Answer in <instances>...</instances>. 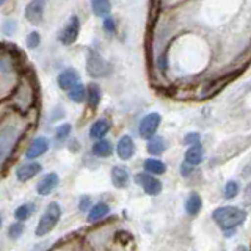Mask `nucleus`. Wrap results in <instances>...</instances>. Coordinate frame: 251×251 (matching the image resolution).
<instances>
[{"label":"nucleus","instance_id":"f257e3e1","mask_svg":"<svg viewBox=\"0 0 251 251\" xmlns=\"http://www.w3.org/2000/svg\"><path fill=\"white\" fill-rule=\"evenodd\" d=\"M245 217H247L245 212L239 207H234V206L220 207L212 214V218H214L217 225L220 227H223L225 231H231L235 226L242 225L245 222Z\"/></svg>","mask_w":251,"mask_h":251},{"label":"nucleus","instance_id":"f03ea898","mask_svg":"<svg viewBox=\"0 0 251 251\" xmlns=\"http://www.w3.org/2000/svg\"><path fill=\"white\" fill-rule=\"evenodd\" d=\"M60 215H61V207L58 202H50L49 206H47L46 212L43 214L41 220H39V223L36 226V235L39 237H43V235L49 234L55 226H57L58 220H60Z\"/></svg>","mask_w":251,"mask_h":251},{"label":"nucleus","instance_id":"7ed1b4c3","mask_svg":"<svg viewBox=\"0 0 251 251\" xmlns=\"http://www.w3.org/2000/svg\"><path fill=\"white\" fill-rule=\"evenodd\" d=\"M19 137H21V130L16 126H6L5 129L0 130V165L11 154Z\"/></svg>","mask_w":251,"mask_h":251},{"label":"nucleus","instance_id":"20e7f679","mask_svg":"<svg viewBox=\"0 0 251 251\" xmlns=\"http://www.w3.org/2000/svg\"><path fill=\"white\" fill-rule=\"evenodd\" d=\"M86 71L91 77H105L110 74L112 68L98 52L90 50L88 57H86Z\"/></svg>","mask_w":251,"mask_h":251},{"label":"nucleus","instance_id":"39448f33","mask_svg":"<svg viewBox=\"0 0 251 251\" xmlns=\"http://www.w3.org/2000/svg\"><path fill=\"white\" fill-rule=\"evenodd\" d=\"M78 33H80V21H78L77 16H71L68 24L61 28L58 39L61 44L71 46L78 38Z\"/></svg>","mask_w":251,"mask_h":251},{"label":"nucleus","instance_id":"423d86ee","mask_svg":"<svg viewBox=\"0 0 251 251\" xmlns=\"http://www.w3.org/2000/svg\"><path fill=\"white\" fill-rule=\"evenodd\" d=\"M159 126H160V115L159 113H149V115H146L143 118V120H141L138 132H140V135L143 138L149 140V138H152L155 135Z\"/></svg>","mask_w":251,"mask_h":251},{"label":"nucleus","instance_id":"0eeeda50","mask_svg":"<svg viewBox=\"0 0 251 251\" xmlns=\"http://www.w3.org/2000/svg\"><path fill=\"white\" fill-rule=\"evenodd\" d=\"M135 180L137 184L141 185V188L148 193V195H159L160 190H162V184L159 179H155L152 175H149V173H138L135 176Z\"/></svg>","mask_w":251,"mask_h":251},{"label":"nucleus","instance_id":"6e6552de","mask_svg":"<svg viewBox=\"0 0 251 251\" xmlns=\"http://www.w3.org/2000/svg\"><path fill=\"white\" fill-rule=\"evenodd\" d=\"M44 14V0H31L25 6V18L31 24H39Z\"/></svg>","mask_w":251,"mask_h":251},{"label":"nucleus","instance_id":"1a4fd4ad","mask_svg":"<svg viewBox=\"0 0 251 251\" xmlns=\"http://www.w3.org/2000/svg\"><path fill=\"white\" fill-rule=\"evenodd\" d=\"M58 184H60L58 176L55 175V173H49V175H46V176L38 182V185H36V192H38L39 195H49V193H52V192L55 190V188L58 187Z\"/></svg>","mask_w":251,"mask_h":251},{"label":"nucleus","instance_id":"9d476101","mask_svg":"<svg viewBox=\"0 0 251 251\" xmlns=\"http://www.w3.org/2000/svg\"><path fill=\"white\" fill-rule=\"evenodd\" d=\"M43 170V167L38 162H31V163H24L16 170V176L21 180V182H25V180H30L31 177H35L39 171Z\"/></svg>","mask_w":251,"mask_h":251},{"label":"nucleus","instance_id":"9b49d317","mask_svg":"<svg viewBox=\"0 0 251 251\" xmlns=\"http://www.w3.org/2000/svg\"><path fill=\"white\" fill-rule=\"evenodd\" d=\"M78 80H80V75H78V73L75 69H65L63 73H60L58 75V86L61 90H69L73 88L74 85L78 83Z\"/></svg>","mask_w":251,"mask_h":251},{"label":"nucleus","instance_id":"f8f14e48","mask_svg":"<svg viewBox=\"0 0 251 251\" xmlns=\"http://www.w3.org/2000/svg\"><path fill=\"white\" fill-rule=\"evenodd\" d=\"M47 149H49V141L44 137H38L31 141V145L28 146L27 152H25V157L27 159H36V157L43 155Z\"/></svg>","mask_w":251,"mask_h":251},{"label":"nucleus","instance_id":"ddd939ff","mask_svg":"<svg viewBox=\"0 0 251 251\" xmlns=\"http://www.w3.org/2000/svg\"><path fill=\"white\" fill-rule=\"evenodd\" d=\"M116 152L123 160H129L130 157L133 155V152H135V145H133V140L129 135L121 137V140L118 141Z\"/></svg>","mask_w":251,"mask_h":251},{"label":"nucleus","instance_id":"4468645a","mask_svg":"<svg viewBox=\"0 0 251 251\" xmlns=\"http://www.w3.org/2000/svg\"><path fill=\"white\" fill-rule=\"evenodd\" d=\"M129 170L126 167H121V165H116V167L112 168V182L115 187L123 188L129 184Z\"/></svg>","mask_w":251,"mask_h":251},{"label":"nucleus","instance_id":"2eb2a0df","mask_svg":"<svg viewBox=\"0 0 251 251\" xmlns=\"http://www.w3.org/2000/svg\"><path fill=\"white\" fill-rule=\"evenodd\" d=\"M204 159V149L200 145H193L185 152V162L188 165H200Z\"/></svg>","mask_w":251,"mask_h":251},{"label":"nucleus","instance_id":"dca6fc26","mask_svg":"<svg viewBox=\"0 0 251 251\" xmlns=\"http://www.w3.org/2000/svg\"><path fill=\"white\" fill-rule=\"evenodd\" d=\"M110 129V124L107 120H98L96 123H94L91 126V129H90V135L93 138H96V140H100V138H104L107 135V132Z\"/></svg>","mask_w":251,"mask_h":251},{"label":"nucleus","instance_id":"f3484780","mask_svg":"<svg viewBox=\"0 0 251 251\" xmlns=\"http://www.w3.org/2000/svg\"><path fill=\"white\" fill-rule=\"evenodd\" d=\"M91 10L98 18H105L112 10V5L110 0H91Z\"/></svg>","mask_w":251,"mask_h":251},{"label":"nucleus","instance_id":"a211bd4d","mask_svg":"<svg viewBox=\"0 0 251 251\" xmlns=\"http://www.w3.org/2000/svg\"><path fill=\"white\" fill-rule=\"evenodd\" d=\"M112 151H113L112 143L104 138H100L99 141H96V143L93 145V154L96 157H108L112 154Z\"/></svg>","mask_w":251,"mask_h":251},{"label":"nucleus","instance_id":"6ab92c4d","mask_svg":"<svg viewBox=\"0 0 251 251\" xmlns=\"http://www.w3.org/2000/svg\"><path fill=\"white\" fill-rule=\"evenodd\" d=\"M85 98H86V100H88V104H90L93 108H96L98 104L100 102V88H99V85H96V83H90V85H88V90L85 91Z\"/></svg>","mask_w":251,"mask_h":251},{"label":"nucleus","instance_id":"aec40b11","mask_svg":"<svg viewBox=\"0 0 251 251\" xmlns=\"http://www.w3.org/2000/svg\"><path fill=\"white\" fill-rule=\"evenodd\" d=\"M201 206H202L201 196L198 193H190V196H188L187 201H185V210H187V214H190V215L198 214Z\"/></svg>","mask_w":251,"mask_h":251},{"label":"nucleus","instance_id":"412c9836","mask_svg":"<svg viewBox=\"0 0 251 251\" xmlns=\"http://www.w3.org/2000/svg\"><path fill=\"white\" fill-rule=\"evenodd\" d=\"M165 148H167V143H165V140L162 137H152L148 141V152L152 155L162 154L165 151Z\"/></svg>","mask_w":251,"mask_h":251},{"label":"nucleus","instance_id":"4be33fe9","mask_svg":"<svg viewBox=\"0 0 251 251\" xmlns=\"http://www.w3.org/2000/svg\"><path fill=\"white\" fill-rule=\"evenodd\" d=\"M145 171H148L149 175H163V173L167 171V165L160 160L148 159L145 162Z\"/></svg>","mask_w":251,"mask_h":251},{"label":"nucleus","instance_id":"5701e85b","mask_svg":"<svg viewBox=\"0 0 251 251\" xmlns=\"http://www.w3.org/2000/svg\"><path fill=\"white\" fill-rule=\"evenodd\" d=\"M110 212V209H108V206L107 204H104V202H99V204H96L91 210H90V214H88V220L90 222H98V220H100V218H104L107 214Z\"/></svg>","mask_w":251,"mask_h":251},{"label":"nucleus","instance_id":"b1692460","mask_svg":"<svg viewBox=\"0 0 251 251\" xmlns=\"http://www.w3.org/2000/svg\"><path fill=\"white\" fill-rule=\"evenodd\" d=\"M69 99L73 100V102H83L85 100V86L80 85V83H77L74 85L73 88H69Z\"/></svg>","mask_w":251,"mask_h":251},{"label":"nucleus","instance_id":"393cba45","mask_svg":"<svg viewBox=\"0 0 251 251\" xmlns=\"http://www.w3.org/2000/svg\"><path fill=\"white\" fill-rule=\"evenodd\" d=\"M31 212H33V206L31 204H22L14 212V218L18 220V222H25V220L31 215Z\"/></svg>","mask_w":251,"mask_h":251},{"label":"nucleus","instance_id":"a878e982","mask_svg":"<svg viewBox=\"0 0 251 251\" xmlns=\"http://www.w3.org/2000/svg\"><path fill=\"white\" fill-rule=\"evenodd\" d=\"M237 193H239V184L235 182V180H229V182L225 185V198L232 200L237 196Z\"/></svg>","mask_w":251,"mask_h":251},{"label":"nucleus","instance_id":"bb28decb","mask_svg":"<svg viewBox=\"0 0 251 251\" xmlns=\"http://www.w3.org/2000/svg\"><path fill=\"white\" fill-rule=\"evenodd\" d=\"M39 43H41V36H39L38 31H31V33H28L27 47H30V49H36V47L39 46Z\"/></svg>","mask_w":251,"mask_h":251},{"label":"nucleus","instance_id":"cd10ccee","mask_svg":"<svg viewBox=\"0 0 251 251\" xmlns=\"http://www.w3.org/2000/svg\"><path fill=\"white\" fill-rule=\"evenodd\" d=\"M16 21H13V19H6L5 22H3V25H2V31H3V35H6V36H11L14 31H16Z\"/></svg>","mask_w":251,"mask_h":251},{"label":"nucleus","instance_id":"c85d7f7f","mask_svg":"<svg viewBox=\"0 0 251 251\" xmlns=\"http://www.w3.org/2000/svg\"><path fill=\"white\" fill-rule=\"evenodd\" d=\"M10 237L11 239H18V237H21V234L24 232V226L21 225V223H13L11 226H10Z\"/></svg>","mask_w":251,"mask_h":251},{"label":"nucleus","instance_id":"c756f323","mask_svg":"<svg viewBox=\"0 0 251 251\" xmlns=\"http://www.w3.org/2000/svg\"><path fill=\"white\" fill-rule=\"evenodd\" d=\"M69 133H71V126L69 124H63V126H60V127L57 129V138L60 141L61 140H66Z\"/></svg>","mask_w":251,"mask_h":251},{"label":"nucleus","instance_id":"7c9ffc66","mask_svg":"<svg viewBox=\"0 0 251 251\" xmlns=\"http://www.w3.org/2000/svg\"><path fill=\"white\" fill-rule=\"evenodd\" d=\"M184 141H185V145H198V141H200V135L198 133H195V132H192V133H188V135L184 138Z\"/></svg>","mask_w":251,"mask_h":251},{"label":"nucleus","instance_id":"2f4dec72","mask_svg":"<svg viewBox=\"0 0 251 251\" xmlns=\"http://www.w3.org/2000/svg\"><path fill=\"white\" fill-rule=\"evenodd\" d=\"M104 28H105V31H108V33H112V31L115 30V21H113V18H110V16H105V19H104Z\"/></svg>","mask_w":251,"mask_h":251},{"label":"nucleus","instance_id":"473e14b6","mask_svg":"<svg viewBox=\"0 0 251 251\" xmlns=\"http://www.w3.org/2000/svg\"><path fill=\"white\" fill-rule=\"evenodd\" d=\"M90 204H91V200L88 198V196H83L82 201H80V210H88Z\"/></svg>","mask_w":251,"mask_h":251},{"label":"nucleus","instance_id":"72a5a7b5","mask_svg":"<svg viewBox=\"0 0 251 251\" xmlns=\"http://www.w3.org/2000/svg\"><path fill=\"white\" fill-rule=\"evenodd\" d=\"M237 251H247V250H245V247H239Z\"/></svg>","mask_w":251,"mask_h":251},{"label":"nucleus","instance_id":"f704fd0d","mask_svg":"<svg viewBox=\"0 0 251 251\" xmlns=\"http://www.w3.org/2000/svg\"><path fill=\"white\" fill-rule=\"evenodd\" d=\"M5 2H6V0H0V6H2V5H3Z\"/></svg>","mask_w":251,"mask_h":251},{"label":"nucleus","instance_id":"c9c22d12","mask_svg":"<svg viewBox=\"0 0 251 251\" xmlns=\"http://www.w3.org/2000/svg\"><path fill=\"white\" fill-rule=\"evenodd\" d=\"M0 226H2V217H0Z\"/></svg>","mask_w":251,"mask_h":251}]
</instances>
